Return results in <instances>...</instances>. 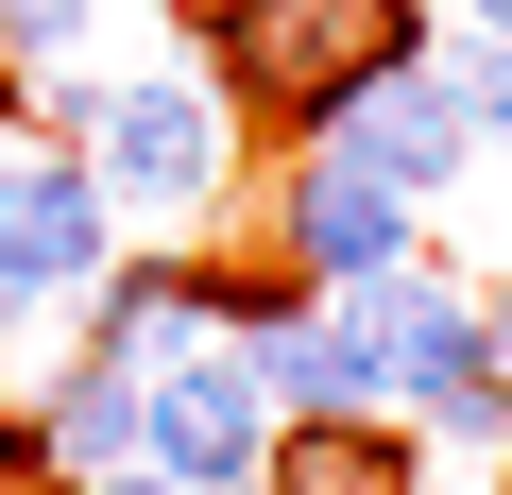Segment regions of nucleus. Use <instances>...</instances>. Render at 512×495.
<instances>
[{"label": "nucleus", "mask_w": 512, "mask_h": 495, "mask_svg": "<svg viewBox=\"0 0 512 495\" xmlns=\"http://www.w3.org/2000/svg\"><path fill=\"white\" fill-rule=\"evenodd\" d=\"M410 52H444V18H427V0H205V86L239 103V137L256 120H274L291 154L359 103V86H393Z\"/></svg>", "instance_id": "1"}, {"label": "nucleus", "mask_w": 512, "mask_h": 495, "mask_svg": "<svg viewBox=\"0 0 512 495\" xmlns=\"http://www.w3.org/2000/svg\"><path fill=\"white\" fill-rule=\"evenodd\" d=\"M69 154H86L103 222H120V239H171V257H205L222 205H239V103H222L188 52H171V69H103L86 120H69Z\"/></svg>", "instance_id": "2"}, {"label": "nucleus", "mask_w": 512, "mask_h": 495, "mask_svg": "<svg viewBox=\"0 0 512 495\" xmlns=\"http://www.w3.org/2000/svg\"><path fill=\"white\" fill-rule=\"evenodd\" d=\"M256 257H274L291 291H359V274H410V257H427V205H393L359 154L308 137L274 188H256Z\"/></svg>", "instance_id": "3"}, {"label": "nucleus", "mask_w": 512, "mask_h": 495, "mask_svg": "<svg viewBox=\"0 0 512 495\" xmlns=\"http://www.w3.org/2000/svg\"><path fill=\"white\" fill-rule=\"evenodd\" d=\"M359 342H376V410L410 427V410H444L478 359H495V325H478V274H444V257H410V274H359V291H325Z\"/></svg>", "instance_id": "4"}, {"label": "nucleus", "mask_w": 512, "mask_h": 495, "mask_svg": "<svg viewBox=\"0 0 512 495\" xmlns=\"http://www.w3.org/2000/svg\"><path fill=\"white\" fill-rule=\"evenodd\" d=\"M0 274L35 308H86L120 274V222H103V188H86L69 137H0Z\"/></svg>", "instance_id": "5"}, {"label": "nucleus", "mask_w": 512, "mask_h": 495, "mask_svg": "<svg viewBox=\"0 0 512 495\" xmlns=\"http://www.w3.org/2000/svg\"><path fill=\"white\" fill-rule=\"evenodd\" d=\"M325 154H359V171H376V188H393V205H461V188H478V154H495V137H478V120H461V86H444V52H410V69H393V86H359V103H342V120H325Z\"/></svg>", "instance_id": "6"}, {"label": "nucleus", "mask_w": 512, "mask_h": 495, "mask_svg": "<svg viewBox=\"0 0 512 495\" xmlns=\"http://www.w3.org/2000/svg\"><path fill=\"white\" fill-rule=\"evenodd\" d=\"M86 359H120V376H188L205 342H222V257H171V239H120V274L86 291V325H69Z\"/></svg>", "instance_id": "7"}, {"label": "nucleus", "mask_w": 512, "mask_h": 495, "mask_svg": "<svg viewBox=\"0 0 512 495\" xmlns=\"http://www.w3.org/2000/svg\"><path fill=\"white\" fill-rule=\"evenodd\" d=\"M137 461H154L171 495H256V461H274V393H256V376L205 342L188 376H154V427H137Z\"/></svg>", "instance_id": "8"}, {"label": "nucleus", "mask_w": 512, "mask_h": 495, "mask_svg": "<svg viewBox=\"0 0 512 495\" xmlns=\"http://www.w3.org/2000/svg\"><path fill=\"white\" fill-rule=\"evenodd\" d=\"M137 427H154V376H120V359H86V342L35 359V461H52V478H120Z\"/></svg>", "instance_id": "9"}, {"label": "nucleus", "mask_w": 512, "mask_h": 495, "mask_svg": "<svg viewBox=\"0 0 512 495\" xmlns=\"http://www.w3.org/2000/svg\"><path fill=\"white\" fill-rule=\"evenodd\" d=\"M256 495H427V444L393 410H325V427H274Z\"/></svg>", "instance_id": "10"}, {"label": "nucleus", "mask_w": 512, "mask_h": 495, "mask_svg": "<svg viewBox=\"0 0 512 495\" xmlns=\"http://www.w3.org/2000/svg\"><path fill=\"white\" fill-rule=\"evenodd\" d=\"M410 444H461V461H512V376L478 359V376H461L444 410H410Z\"/></svg>", "instance_id": "11"}, {"label": "nucleus", "mask_w": 512, "mask_h": 495, "mask_svg": "<svg viewBox=\"0 0 512 495\" xmlns=\"http://www.w3.org/2000/svg\"><path fill=\"white\" fill-rule=\"evenodd\" d=\"M444 86H461V120L512 154V52H495V35H444Z\"/></svg>", "instance_id": "12"}, {"label": "nucleus", "mask_w": 512, "mask_h": 495, "mask_svg": "<svg viewBox=\"0 0 512 495\" xmlns=\"http://www.w3.org/2000/svg\"><path fill=\"white\" fill-rule=\"evenodd\" d=\"M86 52V0H0V69H69Z\"/></svg>", "instance_id": "13"}, {"label": "nucleus", "mask_w": 512, "mask_h": 495, "mask_svg": "<svg viewBox=\"0 0 512 495\" xmlns=\"http://www.w3.org/2000/svg\"><path fill=\"white\" fill-rule=\"evenodd\" d=\"M461 35H495V52H512V0H461Z\"/></svg>", "instance_id": "14"}, {"label": "nucleus", "mask_w": 512, "mask_h": 495, "mask_svg": "<svg viewBox=\"0 0 512 495\" xmlns=\"http://www.w3.org/2000/svg\"><path fill=\"white\" fill-rule=\"evenodd\" d=\"M478 325H495V376H512V291H478Z\"/></svg>", "instance_id": "15"}, {"label": "nucleus", "mask_w": 512, "mask_h": 495, "mask_svg": "<svg viewBox=\"0 0 512 495\" xmlns=\"http://www.w3.org/2000/svg\"><path fill=\"white\" fill-rule=\"evenodd\" d=\"M427 495H444V478H427ZM461 495H495V478H461Z\"/></svg>", "instance_id": "16"}, {"label": "nucleus", "mask_w": 512, "mask_h": 495, "mask_svg": "<svg viewBox=\"0 0 512 495\" xmlns=\"http://www.w3.org/2000/svg\"><path fill=\"white\" fill-rule=\"evenodd\" d=\"M495 495H512V461H495Z\"/></svg>", "instance_id": "17"}]
</instances>
